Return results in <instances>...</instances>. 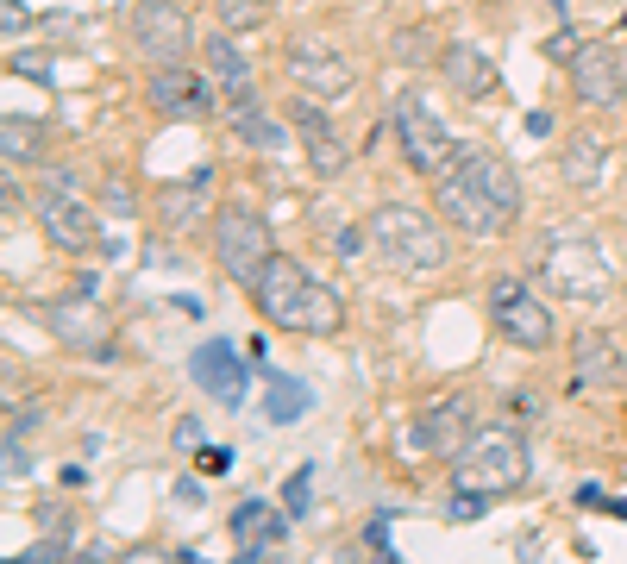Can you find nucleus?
Here are the masks:
<instances>
[{"instance_id":"nucleus-2","label":"nucleus","mask_w":627,"mask_h":564,"mask_svg":"<svg viewBox=\"0 0 627 564\" xmlns=\"http://www.w3.org/2000/svg\"><path fill=\"white\" fill-rule=\"evenodd\" d=\"M527 470H533V458H527L515 427H477L452 458V483L458 489H483V496H508V489L527 483Z\"/></svg>"},{"instance_id":"nucleus-7","label":"nucleus","mask_w":627,"mask_h":564,"mask_svg":"<svg viewBox=\"0 0 627 564\" xmlns=\"http://www.w3.org/2000/svg\"><path fill=\"white\" fill-rule=\"evenodd\" d=\"M490 320H496V333L508 345H521V351H546L552 345V308L521 276H496L490 282Z\"/></svg>"},{"instance_id":"nucleus-1","label":"nucleus","mask_w":627,"mask_h":564,"mask_svg":"<svg viewBox=\"0 0 627 564\" xmlns=\"http://www.w3.org/2000/svg\"><path fill=\"white\" fill-rule=\"evenodd\" d=\"M364 232H370V251H377L389 270H402V276H433V270H446V264H452L446 220L427 214V207L383 201V207H370Z\"/></svg>"},{"instance_id":"nucleus-20","label":"nucleus","mask_w":627,"mask_h":564,"mask_svg":"<svg viewBox=\"0 0 627 564\" xmlns=\"http://www.w3.org/2000/svg\"><path fill=\"white\" fill-rule=\"evenodd\" d=\"M339 326H345V301H339V289H327V282H308V295H301L289 333H301V339H333Z\"/></svg>"},{"instance_id":"nucleus-28","label":"nucleus","mask_w":627,"mask_h":564,"mask_svg":"<svg viewBox=\"0 0 627 564\" xmlns=\"http://www.w3.org/2000/svg\"><path fill=\"white\" fill-rule=\"evenodd\" d=\"M396 57H402V63H427V57H433V32H427V26L396 32ZM433 63H439V57H433Z\"/></svg>"},{"instance_id":"nucleus-5","label":"nucleus","mask_w":627,"mask_h":564,"mask_svg":"<svg viewBox=\"0 0 627 564\" xmlns=\"http://www.w3.org/2000/svg\"><path fill=\"white\" fill-rule=\"evenodd\" d=\"M540 270H546V282H552L565 301H596V295H609V257L596 251L590 232H552Z\"/></svg>"},{"instance_id":"nucleus-14","label":"nucleus","mask_w":627,"mask_h":564,"mask_svg":"<svg viewBox=\"0 0 627 564\" xmlns=\"http://www.w3.org/2000/svg\"><path fill=\"white\" fill-rule=\"evenodd\" d=\"M245 370H251V358H239L226 339H207V345H195V358H189V376L214 395L220 408H239L245 402Z\"/></svg>"},{"instance_id":"nucleus-15","label":"nucleus","mask_w":627,"mask_h":564,"mask_svg":"<svg viewBox=\"0 0 627 564\" xmlns=\"http://www.w3.org/2000/svg\"><path fill=\"white\" fill-rule=\"evenodd\" d=\"M145 94H151L157 113H182V120H207V113H214V88H207L189 63H157Z\"/></svg>"},{"instance_id":"nucleus-16","label":"nucleus","mask_w":627,"mask_h":564,"mask_svg":"<svg viewBox=\"0 0 627 564\" xmlns=\"http://www.w3.org/2000/svg\"><path fill=\"white\" fill-rule=\"evenodd\" d=\"M289 120H295V132H301V145H308L314 176H339V170H345V145L333 138V126L320 120V94H295V101H289Z\"/></svg>"},{"instance_id":"nucleus-32","label":"nucleus","mask_w":627,"mask_h":564,"mask_svg":"<svg viewBox=\"0 0 627 564\" xmlns=\"http://www.w3.org/2000/svg\"><path fill=\"white\" fill-rule=\"evenodd\" d=\"M26 151H32V132L19 120H7V157H26Z\"/></svg>"},{"instance_id":"nucleus-6","label":"nucleus","mask_w":627,"mask_h":564,"mask_svg":"<svg viewBox=\"0 0 627 564\" xmlns=\"http://www.w3.org/2000/svg\"><path fill=\"white\" fill-rule=\"evenodd\" d=\"M396 138H402L408 170H421V176L452 170V157H458V138L446 132V120L433 113L427 94H402L396 101Z\"/></svg>"},{"instance_id":"nucleus-19","label":"nucleus","mask_w":627,"mask_h":564,"mask_svg":"<svg viewBox=\"0 0 627 564\" xmlns=\"http://www.w3.org/2000/svg\"><path fill=\"white\" fill-rule=\"evenodd\" d=\"M283 533H289V521L270 502H239V508H232V546H239L245 558H264Z\"/></svg>"},{"instance_id":"nucleus-22","label":"nucleus","mask_w":627,"mask_h":564,"mask_svg":"<svg viewBox=\"0 0 627 564\" xmlns=\"http://www.w3.org/2000/svg\"><path fill=\"white\" fill-rule=\"evenodd\" d=\"M201 57H207V76H214V82L226 88V101H239V94H251V69H245V57H239V44H232L226 32H214V38H201Z\"/></svg>"},{"instance_id":"nucleus-10","label":"nucleus","mask_w":627,"mask_h":564,"mask_svg":"<svg viewBox=\"0 0 627 564\" xmlns=\"http://www.w3.org/2000/svg\"><path fill=\"white\" fill-rule=\"evenodd\" d=\"M289 82L301 94H320V101H339V94H352V63H345L333 44H320V38H295L289 44Z\"/></svg>"},{"instance_id":"nucleus-21","label":"nucleus","mask_w":627,"mask_h":564,"mask_svg":"<svg viewBox=\"0 0 627 564\" xmlns=\"http://www.w3.org/2000/svg\"><path fill=\"white\" fill-rule=\"evenodd\" d=\"M226 113H232V132H239L251 151H264V157H276V151H283V138H289V132H283V120H270V113H264L258 101H251V94L226 101Z\"/></svg>"},{"instance_id":"nucleus-8","label":"nucleus","mask_w":627,"mask_h":564,"mask_svg":"<svg viewBox=\"0 0 627 564\" xmlns=\"http://www.w3.org/2000/svg\"><path fill=\"white\" fill-rule=\"evenodd\" d=\"M132 38H138V51H145L151 63H189V51H195L189 13H182L176 0H138Z\"/></svg>"},{"instance_id":"nucleus-9","label":"nucleus","mask_w":627,"mask_h":564,"mask_svg":"<svg viewBox=\"0 0 627 564\" xmlns=\"http://www.w3.org/2000/svg\"><path fill=\"white\" fill-rule=\"evenodd\" d=\"M38 226H44V239H51L57 251H88L95 245V207H88L63 176L38 195Z\"/></svg>"},{"instance_id":"nucleus-17","label":"nucleus","mask_w":627,"mask_h":564,"mask_svg":"<svg viewBox=\"0 0 627 564\" xmlns=\"http://www.w3.org/2000/svg\"><path fill=\"white\" fill-rule=\"evenodd\" d=\"M439 76H446L464 101H483V94H496L502 69H496V57L483 51V44H446V51H439Z\"/></svg>"},{"instance_id":"nucleus-34","label":"nucleus","mask_w":627,"mask_h":564,"mask_svg":"<svg viewBox=\"0 0 627 564\" xmlns=\"http://www.w3.org/2000/svg\"><path fill=\"white\" fill-rule=\"evenodd\" d=\"M26 558H32V564H51V558H63V539H38V546H26Z\"/></svg>"},{"instance_id":"nucleus-18","label":"nucleus","mask_w":627,"mask_h":564,"mask_svg":"<svg viewBox=\"0 0 627 564\" xmlns=\"http://www.w3.org/2000/svg\"><path fill=\"white\" fill-rule=\"evenodd\" d=\"M477 427H471V402L464 395H446V402H433L427 414H421V427H414V439L427 445V452H439V458H458V445L471 439Z\"/></svg>"},{"instance_id":"nucleus-3","label":"nucleus","mask_w":627,"mask_h":564,"mask_svg":"<svg viewBox=\"0 0 627 564\" xmlns=\"http://www.w3.org/2000/svg\"><path fill=\"white\" fill-rule=\"evenodd\" d=\"M433 214L446 226H458V232H471V239H502V232L515 226V214H508V207L490 195V182L464 163V151L452 157V170L433 176Z\"/></svg>"},{"instance_id":"nucleus-35","label":"nucleus","mask_w":627,"mask_h":564,"mask_svg":"<svg viewBox=\"0 0 627 564\" xmlns=\"http://www.w3.org/2000/svg\"><path fill=\"white\" fill-rule=\"evenodd\" d=\"M176 502H189V508H201V483H195V477H182V483H176Z\"/></svg>"},{"instance_id":"nucleus-23","label":"nucleus","mask_w":627,"mask_h":564,"mask_svg":"<svg viewBox=\"0 0 627 564\" xmlns=\"http://www.w3.org/2000/svg\"><path fill=\"white\" fill-rule=\"evenodd\" d=\"M308 408H314L308 383H295V376H276V370H270V395H264V420H270V427H295Z\"/></svg>"},{"instance_id":"nucleus-11","label":"nucleus","mask_w":627,"mask_h":564,"mask_svg":"<svg viewBox=\"0 0 627 564\" xmlns=\"http://www.w3.org/2000/svg\"><path fill=\"white\" fill-rule=\"evenodd\" d=\"M627 383V351L615 333H602V326H584V333L571 339V389H615Z\"/></svg>"},{"instance_id":"nucleus-25","label":"nucleus","mask_w":627,"mask_h":564,"mask_svg":"<svg viewBox=\"0 0 627 564\" xmlns=\"http://www.w3.org/2000/svg\"><path fill=\"white\" fill-rule=\"evenodd\" d=\"M559 170H565L571 188H596V176H602V145H596V138H577V145L565 151Z\"/></svg>"},{"instance_id":"nucleus-12","label":"nucleus","mask_w":627,"mask_h":564,"mask_svg":"<svg viewBox=\"0 0 627 564\" xmlns=\"http://www.w3.org/2000/svg\"><path fill=\"white\" fill-rule=\"evenodd\" d=\"M301 295H308V276H301V264H295V257H283V251H270V264L258 270V282H251V308L289 333Z\"/></svg>"},{"instance_id":"nucleus-13","label":"nucleus","mask_w":627,"mask_h":564,"mask_svg":"<svg viewBox=\"0 0 627 564\" xmlns=\"http://www.w3.org/2000/svg\"><path fill=\"white\" fill-rule=\"evenodd\" d=\"M571 82H577V101H590V107H615L621 94H627V76H621V57L609 51V44H571Z\"/></svg>"},{"instance_id":"nucleus-4","label":"nucleus","mask_w":627,"mask_h":564,"mask_svg":"<svg viewBox=\"0 0 627 564\" xmlns=\"http://www.w3.org/2000/svg\"><path fill=\"white\" fill-rule=\"evenodd\" d=\"M270 251H276V239H270V226H264L258 207L226 201L214 214V264H220V276L239 282V289L258 282V270L270 264Z\"/></svg>"},{"instance_id":"nucleus-33","label":"nucleus","mask_w":627,"mask_h":564,"mask_svg":"<svg viewBox=\"0 0 627 564\" xmlns=\"http://www.w3.org/2000/svg\"><path fill=\"white\" fill-rule=\"evenodd\" d=\"M364 239H370V232H358V226H345V232H339V239H333V245H339V257H358V251H364Z\"/></svg>"},{"instance_id":"nucleus-24","label":"nucleus","mask_w":627,"mask_h":564,"mask_svg":"<svg viewBox=\"0 0 627 564\" xmlns=\"http://www.w3.org/2000/svg\"><path fill=\"white\" fill-rule=\"evenodd\" d=\"M201 182H207V170H195L189 188H170V195H164V226L170 232H189L201 220Z\"/></svg>"},{"instance_id":"nucleus-27","label":"nucleus","mask_w":627,"mask_h":564,"mask_svg":"<svg viewBox=\"0 0 627 564\" xmlns=\"http://www.w3.org/2000/svg\"><path fill=\"white\" fill-rule=\"evenodd\" d=\"M483 489H452V502H446V521L452 527H471V521H483Z\"/></svg>"},{"instance_id":"nucleus-29","label":"nucleus","mask_w":627,"mask_h":564,"mask_svg":"<svg viewBox=\"0 0 627 564\" xmlns=\"http://www.w3.org/2000/svg\"><path fill=\"white\" fill-rule=\"evenodd\" d=\"M232 458H239L232 445H201V470H207V477H220V470H232Z\"/></svg>"},{"instance_id":"nucleus-31","label":"nucleus","mask_w":627,"mask_h":564,"mask_svg":"<svg viewBox=\"0 0 627 564\" xmlns=\"http://www.w3.org/2000/svg\"><path fill=\"white\" fill-rule=\"evenodd\" d=\"M26 470H32V458H26V445H19V433H7V477L19 483V477H26Z\"/></svg>"},{"instance_id":"nucleus-26","label":"nucleus","mask_w":627,"mask_h":564,"mask_svg":"<svg viewBox=\"0 0 627 564\" xmlns=\"http://www.w3.org/2000/svg\"><path fill=\"white\" fill-rule=\"evenodd\" d=\"M308 496H314V464H301L295 477L283 483V508H289V521H301V514H308Z\"/></svg>"},{"instance_id":"nucleus-30","label":"nucleus","mask_w":627,"mask_h":564,"mask_svg":"<svg viewBox=\"0 0 627 564\" xmlns=\"http://www.w3.org/2000/svg\"><path fill=\"white\" fill-rule=\"evenodd\" d=\"M220 19L226 26H251V19H258V0H220Z\"/></svg>"}]
</instances>
